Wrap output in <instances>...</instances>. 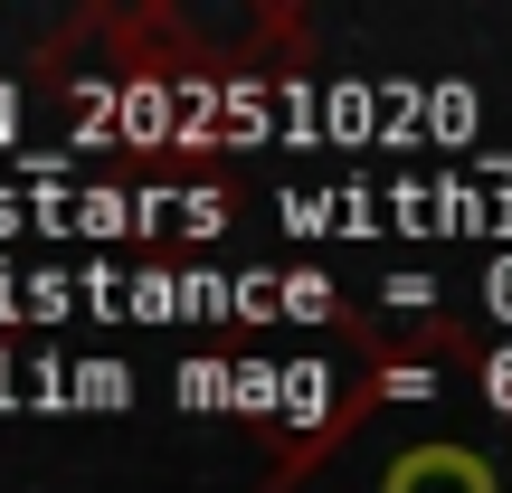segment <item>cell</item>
Masks as SVG:
<instances>
[{
	"label": "cell",
	"mask_w": 512,
	"mask_h": 493,
	"mask_svg": "<svg viewBox=\"0 0 512 493\" xmlns=\"http://www.w3.org/2000/svg\"><path fill=\"white\" fill-rule=\"evenodd\" d=\"M266 493H512V418L494 437H456V427L380 437V418L351 389L323 418V437L304 456H285V475Z\"/></svg>",
	"instance_id": "1"
}]
</instances>
